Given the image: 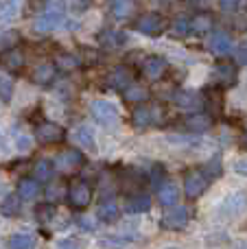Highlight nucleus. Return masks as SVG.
I'll return each instance as SVG.
<instances>
[{
  "instance_id": "1",
  "label": "nucleus",
  "mask_w": 247,
  "mask_h": 249,
  "mask_svg": "<svg viewBox=\"0 0 247 249\" xmlns=\"http://www.w3.org/2000/svg\"><path fill=\"white\" fill-rule=\"evenodd\" d=\"M217 212L221 219H236L247 212V190H232L219 201Z\"/></svg>"
},
{
  "instance_id": "2",
  "label": "nucleus",
  "mask_w": 247,
  "mask_h": 249,
  "mask_svg": "<svg viewBox=\"0 0 247 249\" xmlns=\"http://www.w3.org/2000/svg\"><path fill=\"white\" fill-rule=\"evenodd\" d=\"M134 26L138 33L147 35V37H158V35H162L166 31L169 22H166V18L162 16V13L149 11V13H142V16L134 22Z\"/></svg>"
},
{
  "instance_id": "3",
  "label": "nucleus",
  "mask_w": 247,
  "mask_h": 249,
  "mask_svg": "<svg viewBox=\"0 0 247 249\" xmlns=\"http://www.w3.org/2000/svg\"><path fill=\"white\" fill-rule=\"evenodd\" d=\"M66 199H68V203L74 210H86L92 203V186L83 179L72 181L68 186V190H66Z\"/></svg>"
},
{
  "instance_id": "4",
  "label": "nucleus",
  "mask_w": 247,
  "mask_h": 249,
  "mask_svg": "<svg viewBox=\"0 0 247 249\" xmlns=\"http://www.w3.org/2000/svg\"><path fill=\"white\" fill-rule=\"evenodd\" d=\"M90 114L92 118H94L99 124H103V127H114L118 121H121V114H118L116 105L109 103V101H94V103L90 105Z\"/></svg>"
},
{
  "instance_id": "5",
  "label": "nucleus",
  "mask_w": 247,
  "mask_h": 249,
  "mask_svg": "<svg viewBox=\"0 0 247 249\" xmlns=\"http://www.w3.org/2000/svg\"><path fill=\"white\" fill-rule=\"evenodd\" d=\"M208 181H210V177L206 175L204 171H199V168L188 171L186 175H184V193H186V197L188 199L201 197V195L206 193V188H208Z\"/></svg>"
},
{
  "instance_id": "6",
  "label": "nucleus",
  "mask_w": 247,
  "mask_h": 249,
  "mask_svg": "<svg viewBox=\"0 0 247 249\" xmlns=\"http://www.w3.org/2000/svg\"><path fill=\"white\" fill-rule=\"evenodd\" d=\"M206 46H208V51L212 53V55L217 57H228L232 51H234V37H232L228 31L223 29H217L210 33L208 42H206Z\"/></svg>"
},
{
  "instance_id": "7",
  "label": "nucleus",
  "mask_w": 247,
  "mask_h": 249,
  "mask_svg": "<svg viewBox=\"0 0 247 249\" xmlns=\"http://www.w3.org/2000/svg\"><path fill=\"white\" fill-rule=\"evenodd\" d=\"M86 162L83 153L79 149H64L61 153H57L55 158V168L59 173H74L77 168H81V164Z\"/></svg>"
},
{
  "instance_id": "8",
  "label": "nucleus",
  "mask_w": 247,
  "mask_h": 249,
  "mask_svg": "<svg viewBox=\"0 0 247 249\" xmlns=\"http://www.w3.org/2000/svg\"><path fill=\"white\" fill-rule=\"evenodd\" d=\"M188 221H191V212H188V208L184 206H171V210L164 212V216H162V225H164L166 230H171V232H177V230H184L188 225Z\"/></svg>"
},
{
  "instance_id": "9",
  "label": "nucleus",
  "mask_w": 247,
  "mask_h": 249,
  "mask_svg": "<svg viewBox=\"0 0 247 249\" xmlns=\"http://www.w3.org/2000/svg\"><path fill=\"white\" fill-rule=\"evenodd\" d=\"M35 136L42 144H59L66 138V129L57 123H39L35 129Z\"/></svg>"
},
{
  "instance_id": "10",
  "label": "nucleus",
  "mask_w": 247,
  "mask_h": 249,
  "mask_svg": "<svg viewBox=\"0 0 247 249\" xmlns=\"http://www.w3.org/2000/svg\"><path fill=\"white\" fill-rule=\"evenodd\" d=\"M0 66H2L7 72H11V74H20L22 70H24V66H26V59H24L22 48H18V46L7 48V51L0 55Z\"/></svg>"
},
{
  "instance_id": "11",
  "label": "nucleus",
  "mask_w": 247,
  "mask_h": 249,
  "mask_svg": "<svg viewBox=\"0 0 247 249\" xmlns=\"http://www.w3.org/2000/svg\"><path fill=\"white\" fill-rule=\"evenodd\" d=\"M212 79L221 90L232 88L236 83V79H239L236 77V66L230 64V61H219V64L212 68Z\"/></svg>"
},
{
  "instance_id": "12",
  "label": "nucleus",
  "mask_w": 247,
  "mask_h": 249,
  "mask_svg": "<svg viewBox=\"0 0 247 249\" xmlns=\"http://www.w3.org/2000/svg\"><path fill=\"white\" fill-rule=\"evenodd\" d=\"M131 83H134V70L127 66H118L107 74V86L116 92H125Z\"/></svg>"
},
{
  "instance_id": "13",
  "label": "nucleus",
  "mask_w": 247,
  "mask_h": 249,
  "mask_svg": "<svg viewBox=\"0 0 247 249\" xmlns=\"http://www.w3.org/2000/svg\"><path fill=\"white\" fill-rule=\"evenodd\" d=\"M166 70H169V64H166V59L160 55H151L142 61V74L149 81H160L166 74Z\"/></svg>"
},
{
  "instance_id": "14",
  "label": "nucleus",
  "mask_w": 247,
  "mask_h": 249,
  "mask_svg": "<svg viewBox=\"0 0 247 249\" xmlns=\"http://www.w3.org/2000/svg\"><path fill=\"white\" fill-rule=\"evenodd\" d=\"M212 123H214V118H212V114L210 112H197L195 109L191 116H186L184 127H186L191 133H204V131H208V129L212 127Z\"/></svg>"
},
{
  "instance_id": "15",
  "label": "nucleus",
  "mask_w": 247,
  "mask_h": 249,
  "mask_svg": "<svg viewBox=\"0 0 247 249\" xmlns=\"http://www.w3.org/2000/svg\"><path fill=\"white\" fill-rule=\"evenodd\" d=\"M107 11L114 20H127L136 11V0H107Z\"/></svg>"
},
{
  "instance_id": "16",
  "label": "nucleus",
  "mask_w": 247,
  "mask_h": 249,
  "mask_svg": "<svg viewBox=\"0 0 247 249\" xmlns=\"http://www.w3.org/2000/svg\"><path fill=\"white\" fill-rule=\"evenodd\" d=\"M173 101H175V105H177V107L188 109V112H195V109H199L201 105H204V99H201L197 92H193V90H179V92H175Z\"/></svg>"
},
{
  "instance_id": "17",
  "label": "nucleus",
  "mask_w": 247,
  "mask_h": 249,
  "mask_svg": "<svg viewBox=\"0 0 247 249\" xmlns=\"http://www.w3.org/2000/svg\"><path fill=\"white\" fill-rule=\"evenodd\" d=\"M57 79V68L55 64H37L31 72V81L37 83V86H51L53 81Z\"/></svg>"
},
{
  "instance_id": "18",
  "label": "nucleus",
  "mask_w": 247,
  "mask_h": 249,
  "mask_svg": "<svg viewBox=\"0 0 247 249\" xmlns=\"http://www.w3.org/2000/svg\"><path fill=\"white\" fill-rule=\"evenodd\" d=\"M158 201H160L164 208L175 206V203L179 201V188H177V184H173V181H164V184L158 188Z\"/></svg>"
},
{
  "instance_id": "19",
  "label": "nucleus",
  "mask_w": 247,
  "mask_h": 249,
  "mask_svg": "<svg viewBox=\"0 0 247 249\" xmlns=\"http://www.w3.org/2000/svg\"><path fill=\"white\" fill-rule=\"evenodd\" d=\"M42 181H37L35 177H24V179L18 184V195L22 197V201H31V199H37V195L42 193Z\"/></svg>"
},
{
  "instance_id": "20",
  "label": "nucleus",
  "mask_w": 247,
  "mask_h": 249,
  "mask_svg": "<svg viewBox=\"0 0 247 249\" xmlns=\"http://www.w3.org/2000/svg\"><path fill=\"white\" fill-rule=\"evenodd\" d=\"M118 216H121V210H118V206L112 199H105L99 206V210H96V219H99L101 223H116Z\"/></svg>"
},
{
  "instance_id": "21",
  "label": "nucleus",
  "mask_w": 247,
  "mask_h": 249,
  "mask_svg": "<svg viewBox=\"0 0 247 249\" xmlns=\"http://www.w3.org/2000/svg\"><path fill=\"white\" fill-rule=\"evenodd\" d=\"M64 22V16H57V13H48L44 11L42 16L35 20V31H42V33H48V31H55L61 26Z\"/></svg>"
},
{
  "instance_id": "22",
  "label": "nucleus",
  "mask_w": 247,
  "mask_h": 249,
  "mask_svg": "<svg viewBox=\"0 0 247 249\" xmlns=\"http://www.w3.org/2000/svg\"><path fill=\"white\" fill-rule=\"evenodd\" d=\"M127 212H131V214H140V212H147L149 208H151V197L144 193H136L131 195L129 199H127L125 203Z\"/></svg>"
},
{
  "instance_id": "23",
  "label": "nucleus",
  "mask_w": 247,
  "mask_h": 249,
  "mask_svg": "<svg viewBox=\"0 0 247 249\" xmlns=\"http://www.w3.org/2000/svg\"><path fill=\"white\" fill-rule=\"evenodd\" d=\"M22 210V197L18 193L13 195H7V197L2 199V203H0V214L7 216V219H11V216H18Z\"/></svg>"
},
{
  "instance_id": "24",
  "label": "nucleus",
  "mask_w": 247,
  "mask_h": 249,
  "mask_svg": "<svg viewBox=\"0 0 247 249\" xmlns=\"http://www.w3.org/2000/svg\"><path fill=\"white\" fill-rule=\"evenodd\" d=\"M127 42V35L123 31H116V29H107L99 35V44L105 48H118Z\"/></svg>"
},
{
  "instance_id": "25",
  "label": "nucleus",
  "mask_w": 247,
  "mask_h": 249,
  "mask_svg": "<svg viewBox=\"0 0 247 249\" xmlns=\"http://www.w3.org/2000/svg\"><path fill=\"white\" fill-rule=\"evenodd\" d=\"M79 66H81V59L77 55H72V53H59L55 57V68L59 72H74Z\"/></svg>"
},
{
  "instance_id": "26",
  "label": "nucleus",
  "mask_w": 247,
  "mask_h": 249,
  "mask_svg": "<svg viewBox=\"0 0 247 249\" xmlns=\"http://www.w3.org/2000/svg\"><path fill=\"white\" fill-rule=\"evenodd\" d=\"M74 140H77V144L81 146V149H88V151H94L96 149L94 131H92L90 127H86V124H81V127L74 129Z\"/></svg>"
},
{
  "instance_id": "27",
  "label": "nucleus",
  "mask_w": 247,
  "mask_h": 249,
  "mask_svg": "<svg viewBox=\"0 0 247 249\" xmlns=\"http://www.w3.org/2000/svg\"><path fill=\"white\" fill-rule=\"evenodd\" d=\"M191 26H193V33H197V35H204V33H208V31H212V26H214L212 13H206V11L197 13L191 20Z\"/></svg>"
},
{
  "instance_id": "28",
  "label": "nucleus",
  "mask_w": 247,
  "mask_h": 249,
  "mask_svg": "<svg viewBox=\"0 0 247 249\" xmlns=\"http://www.w3.org/2000/svg\"><path fill=\"white\" fill-rule=\"evenodd\" d=\"M206 101H204V105H206V112H210L212 116H217L219 112H221V107H223V99H221V88H212V90H208L206 92Z\"/></svg>"
},
{
  "instance_id": "29",
  "label": "nucleus",
  "mask_w": 247,
  "mask_h": 249,
  "mask_svg": "<svg viewBox=\"0 0 247 249\" xmlns=\"http://www.w3.org/2000/svg\"><path fill=\"white\" fill-rule=\"evenodd\" d=\"M123 94H125L127 103H144V101L149 99V90L144 86H140V83H131Z\"/></svg>"
},
{
  "instance_id": "30",
  "label": "nucleus",
  "mask_w": 247,
  "mask_h": 249,
  "mask_svg": "<svg viewBox=\"0 0 247 249\" xmlns=\"http://www.w3.org/2000/svg\"><path fill=\"white\" fill-rule=\"evenodd\" d=\"M53 173H55V164H53L51 160H39V162L33 166V177L37 181H42V184L51 179Z\"/></svg>"
},
{
  "instance_id": "31",
  "label": "nucleus",
  "mask_w": 247,
  "mask_h": 249,
  "mask_svg": "<svg viewBox=\"0 0 247 249\" xmlns=\"http://www.w3.org/2000/svg\"><path fill=\"white\" fill-rule=\"evenodd\" d=\"M7 247L11 249H31L35 247V238L31 234H11L7 238Z\"/></svg>"
},
{
  "instance_id": "32",
  "label": "nucleus",
  "mask_w": 247,
  "mask_h": 249,
  "mask_svg": "<svg viewBox=\"0 0 247 249\" xmlns=\"http://www.w3.org/2000/svg\"><path fill=\"white\" fill-rule=\"evenodd\" d=\"M55 214H57V208H55V203H51V201H44V203H39V206H35V219H37L39 223L53 221Z\"/></svg>"
},
{
  "instance_id": "33",
  "label": "nucleus",
  "mask_w": 247,
  "mask_h": 249,
  "mask_svg": "<svg viewBox=\"0 0 247 249\" xmlns=\"http://www.w3.org/2000/svg\"><path fill=\"white\" fill-rule=\"evenodd\" d=\"M131 123H134V127H138V129H144V127H149V124H153L151 107H136L134 114H131Z\"/></svg>"
},
{
  "instance_id": "34",
  "label": "nucleus",
  "mask_w": 247,
  "mask_h": 249,
  "mask_svg": "<svg viewBox=\"0 0 247 249\" xmlns=\"http://www.w3.org/2000/svg\"><path fill=\"white\" fill-rule=\"evenodd\" d=\"M149 181H151L153 188H160V186L166 181V168L156 162L151 166V171H149Z\"/></svg>"
},
{
  "instance_id": "35",
  "label": "nucleus",
  "mask_w": 247,
  "mask_h": 249,
  "mask_svg": "<svg viewBox=\"0 0 247 249\" xmlns=\"http://www.w3.org/2000/svg\"><path fill=\"white\" fill-rule=\"evenodd\" d=\"M171 33L177 35V37H186L188 33H193L191 20H188V18H177V20H173V24H171Z\"/></svg>"
},
{
  "instance_id": "36",
  "label": "nucleus",
  "mask_w": 247,
  "mask_h": 249,
  "mask_svg": "<svg viewBox=\"0 0 247 249\" xmlns=\"http://www.w3.org/2000/svg\"><path fill=\"white\" fill-rule=\"evenodd\" d=\"M18 9H20V0H9L0 7V22H9L18 16Z\"/></svg>"
},
{
  "instance_id": "37",
  "label": "nucleus",
  "mask_w": 247,
  "mask_h": 249,
  "mask_svg": "<svg viewBox=\"0 0 247 249\" xmlns=\"http://www.w3.org/2000/svg\"><path fill=\"white\" fill-rule=\"evenodd\" d=\"M44 11L66 16V0H44Z\"/></svg>"
},
{
  "instance_id": "38",
  "label": "nucleus",
  "mask_w": 247,
  "mask_h": 249,
  "mask_svg": "<svg viewBox=\"0 0 247 249\" xmlns=\"http://www.w3.org/2000/svg\"><path fill=\"white\" fill-rule=\"evenodd\" d=\"M13 96V83L11 79L7 77H0V101H4V103H9Z\"/></svg>"
},
{
  "instance_id": "39",
  "label": "nucleus",
  "mask_w": 247,
  "mask_h": 249,
  "mask_svg": "<svg viewBox=\"0 0 247 249\" xmlns=\"http://www.w3.org/2000/svg\"><path fill=\"white\" fill-rule=\"evenodd\" d=\"M221 171H223V168H221V160H219V158H212L208 164H206V168H204V173L208 177H219V175H221Z\"/></svg>"
},
{
  "instance_id": "40",
  "label": "nucleus",
  "mask_w": 247,
  "mask_h": 249,
  "mask_svg": "<svg viewBox=\"0 0 247 249\" xmlns=\"http://www.w3.org/2000/svg\"><path fill=\"white\" fill-rule=\"evenodd\" d=\"M61 195H64V190L59 188V184H48L46 186V201L57 203L61 199Z\"/></svg>"
},
{
  "instance_id": "41",
  "label": "nucleus",
  "mask_w": 247,
  "mask_h": 249,
  "mask_svg": "<svg viewBox=\"0 0 247 249\" xmlns=\"http://www.w3.org/2000/svg\"><path fill=\"white\" fill-rule=\"evenodd\" d=\"M0 42H2L7 48H11V46H16V44L20 42V35H18L16 31H7V33L0 35Z\"/></svg>"
},
{
  "instance_id": "42",
  "label": "nucleus",
  "mask_w": 247,
  "mask_h": 249,
  "mask_svg": "<svg viewBox=\"0 0 247 249\" xmlns=\"http://www.w3.org/2000/svg\"><path fill=\"white\" fill-rule=\"evenodd\" d=\"M219 7H221L223 11L232 13V11H236V9H239V0H219Z\"/></svg>"
},
{
  "instance_id": "43",
  "label": "nucleus",
  "mask_w": 247,
  "mask_h": 249,
  "mask_svg": "<svg viewBox=\"0 0 247 249\" xmlns=\"http://www.w3.org/2000/svg\"><path fill=\"white\" fill-rule=\"evenodd\" d=\"M79 225H81L83 230H88V232H92V230L96 228V221L90 219V216H81V219H79Z\"/></svg>"
},
{
  "instance_id": "44",
  "label": "nucleus",
  "mask_w": 247,
  "mask_h": 249,
  "mask_svg": "<svg viewBox=\"0 0 247 249\" xmlns=\"http://www.w3.org/2000/svg\"><path fill=\"white\" fill-rule=\"evenodd\" d=\"M18 149L29 151L31 149V138L29 136H18Z\"/></svg>"
},
{
  "instance_id": "45",
  "label": "nucleus",
  "mask_w": 247,
  "mask_h": 249,
  "mask_svg": "<svg viewBox=\"0 0 247 249\" xmlns=\"http://www.w3.org/2000/svg\"><path fill=\"white\" fill-rule=\"evenodd\" d=\"M234 171L239 173V175H245V177H247V158L239 160V162L234 164Z\"/></svg>"
},
{
  "instance_id": "46",
  "label": "nucleus",
  "mask_w": 247,
  "mask_h": 249,
  "mask_svg": "<svg viewBox=\"0 0 247 249\" xmlns=\"http://www.w3.org/2000/svg\"><path fill=\"white\" fill-rule=\"evenodd\" d=\"M57 247H81V243H79V241H70V238H66V241H59V243H57Z\"/></svg>"
},
{
  "instance_id": "47",
  "label": "nucleus",
  "mask_w": 247,
  "mask_h": 249,
  "mask_svg": "<svg viewBox=\"0 0 247 249\" xmlns=\"http://www.w3.org/2000/svg\"><path fill=\"white\" fill-rule=\"evenodd\" d=\"M236 61H239V64H247V48H241V51L236 53Z\"/></svg>"
},
{
  "instance_id": "48",
  "label": "nucleus",
  "mask_w": 247,
  "mask_h": 249,
  "mask_svg": "<svg viewBox=\"0 0 247 249\" xmlns=\"http://www.w3.org/2000/svg\"><path fill=\"white\" fill-rule=\"evenodd\" d=\"M243 138H245V142H247V121H245V124H243Z\"/></svg>"
}]
</instances>
